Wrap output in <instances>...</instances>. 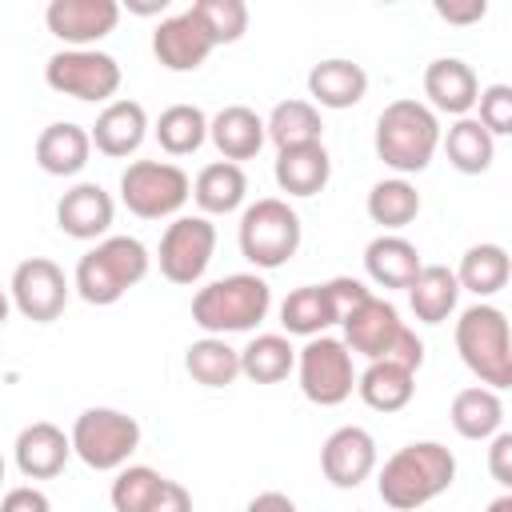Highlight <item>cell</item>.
I'll list each match as a JSON object with an SVG mask.
<instances>
[{"instance_id": "obj_1", "label": "cell", "mask_w": 512, "mask_h": 512, "mask_svg": "<svg viewBox=\"0 0 512 512\" xmlns=\"http://www.w3.org/2000/svg\"><path fill=\"white\" fill-rule=\"evenodd\" d=\"M452 480H456V456L440 440H412L384 460V468L376 476V492H380L384 508L416 512L428 500H436L440 492H448Z\"/></svg>"}, {"instance_id": "obj_2", "label": "cell", "mask_w": 512, "mask_h": 512, "mask_svg": "<svg viewBox=\"0 0 512 512\" xmlns=\"http://www.w3.org/2000/svg\"><path fill=\"white\" fill-rule=\"evenodd\" d=\"M440 116L424 104V100H392L380 116H376V132H372V148L376 156L400 172V176H412V172H424L440 148Z\"/></svg>"}, {"instance_id": "obj_3", "label": "cell", "mask_w": 512, "mask_h": 512, "mask_svg": "<svg viewBox=\"0 0 512 512\" xmlns=\"http://www.w3.org/2000/svg\"><path fill=\"white\" fill-rule=\"evenodd\" d=\"M148 268H152V256L136 236H104V240H96V248H88L76 260L72 288L84 304L108 308L128 288H136L148 276Z\"/></svg>"}, {"instance_id": "obj_4", "label": "cell", "mask_w": 512, "mask_h": 512, "mask_svg": "<svg viewBox=\"0 0 512 512\" xmlns=\"http://www.w3.org/2000/svg\"><path fill=\"white\" fill-rule=\"evenodd\" d=\"M272 308V288L256 272H232L224 280L204 284L192 296V324L204 328V336H228V332H252Z\"/></svg>"}, {"instance_id": "obj_5", "label": "cell", "mask_w": 512, "mask_h": 512, "mask_svg": "<svg viewBox=\"0 0 512 512\" xmlns=\"http://www.w3.org/2000/svg\"><path fill=\"white\" fill-rule=\"evenodd\" d=\"M456 352L464 360V368L492 392L512 384V332H508V316L480 300L472 308L460 312L456 320Z\"/></svg>"}, {"instance_id": "obj_6", "label": "cell", "mask_w": 512, "mask_h": 512, "mask_svg": "<svg viewBox=\"0 0 512 512\" xmlns=\"http://www.w3.org/2000/svg\"><path fill=\"white\" fill-rule=\"evenodd\" d=\"M240 256L264 272L284 268L304 240V224L296 216V208L280 196H260L240 212Z\"/></svg>"}, {"instance_id": "obj_7", "label": "cell", "mask_w": 512, "mask_h": 512, "mask_svg": "<svg viewBox=\"0 0 512 512\" xmlns=\"http://www.w3.org/2000/svg\"><path fill=\"white\" fill-rule=\"evenodd\" d=\"M192 196V180L172 160H132L120 172V200L140 220H176Z\"/></svg>"}, {"instance_id": "obj_8", "label": "cell", "mask_w": 512, "mask_h": 512, "mask_svg": "<svg viewBox=\"0 0 512 512\" xmlns=\"http://www.w3.org/2000/svg\"><path fill=\"white\" fill-rule=\"evenodd\" d=\"M68 440H72V456H80L88 468L116 472L140 448V424H136V416H128L120 408H84L76 416Z\"/></svg>"}, {"instance_id": "obj_9", "label": "cell", "mask_w": 512, "mask_h": 512, "mask_svg": "<svg viewBox=\"0 0 512 512\" xmlns=\"http://www.w3.org/2000/svg\"><path fill=\"white\" fill-rule=\"evenodd\" d=\"M120 64L100 48H60L44 64V84L84 104H112L120 92Z\"/></svg>"}, {"instance_id": "obj_10", "label": "cell", "mask_w": 512, "mask_h": 512, "mask_svg": "<svg viewBox=\"0 0 512 512\" xmlns=\"http://www.w3.org/2000/svg\"><path fill=\"white\" fill-rule=\"evenodd\" d=\"M296 376H300V392L320 404V408H336L352 396L356 388V368H352V352L344 348L340 336H312L300 352H296Z\"/></svg>"}, {"instance_id": "obj_11", "label": "cell", "mask_w": 512, "mask_h": 512, "mask_svg": "<svg viewBox=\"0 0 512 512\" xmlns=\"http://www.w3.org/2000/svg\"><path fill=\"white\" fill-rule=\"evenodd\" d=\"M216 252V224L208 216H176L160 236V276L172 284H200Z\"/></svg>"}, {"instance_id": "obj_12", "label": "cell", "mask_w": 512, "mask_h": 512, "mask_svg": "<svg viewBox=\"0 0 512 512\" xmlns=\"http://www.w3.org/2000/svg\"><path fill=\"white\" fill-rule=\"evenodd\" d=\"M8 296H12V308L32 320V324H52L60 320L68 296H72V284L64 276V268L48 256H28L16 264L12 280H8Z\"/></svg>"}, {"instance_id": "obj_13", "label": "cell", "mask_w": 512, "mask_h": 512, "mask_svg": "<svg viewBox=\"0 0 512 512\" xmlns=\"http://www.w3.org/2000/svg\"><path fill=\"white\" fill-rule=\"evenodd\" d=\"M44 24L56 40L68 48H92L120 24V4L116 0H52L44 8Z\"/></svg>"}, {"instance_id": "obj_14", "label": "cell", "mask_w": 512, "mask_h": 512, "mask_svg": "<svg viewBox=\"0 0 512 512\" xmlns=\"http://www.w3.org/2000/svg\"><path fill=\"white\" fill-rule=\"evenodd\" d=\"M340 328H344V348L352 352V356H364L368 364L372 360H388V352H392V344H396V336L404 332V320H400V312L384 300V296H368L360 308H352L344 320H340Z\"/></svg>"}, {"instance_id": "obj_15", "label": "cell", "mask_w": 512, "mask_h": 512, "mask_svg": "<svg viewBox=\"0 0 512 512\" xmlns=\"http://www.w3.org/2000/svg\"><path fill=\"white\" fill-rule=\"evenodd\" d=\"M320 472L332 488H360L376 472V440L360 424L336 428L320 448Z\"/></svg>"}, {"instance_id": "obj_16", "label": "cell", "mask_w": 512, "mask_h": 512, "mask_svg": "<svg viewBox=\"0 0 512 512\" xmlns=\"http://www.w3.org/2000/svg\"><path fill=\"white\" fill-rule=\"evenodd\" d=\"M212 48L216 44L208 40V32L192 16V8H184L176 16H164L156 24V32H152V56L168 72H196L212 56Z\"/></svg>"}, {"instance_id": "obj_17", "label": "cell", "mask_w": 512, "mask_h": 512, "mask_svg": "<svg viewBox=\"0 0 512 512\" xmlns=\"http://www.w3.org/2000/svg\"><path fill=\"white\" fill-rule=\"evenodd\" d=\"M112 220H116V204H112V196H108L100 184H92V180L72 184V188L56 200V228H60L64 236H72V240H104L108 228H112Z\"/></svg>"}, {"instance_id": "obj_18", "label": "cell", "mask_w": 512, "mask_h": 512, "mask_svg": "<svg viewBox=\"0 0 512 512\" xmlns=\"http://www.w3.org/2000/svg\"><path fill=\"white\" fill-rule=\"evenodd\" d=\"M148 128L152 124H148V112H144L140 100H112V104L100 108L96 124L88 128V140H92L96 152H104L112 160H124V156L140 152Z\"/></svg>"}, {"instance_id": "obj_19", "label": "cell", "mask_w": 512, "mask_h": 512, "mask_svg": "<svg viewBox=\"0 0 512 512\" xmlns=\"http://www.w3.org/2000/svg\"><path fill=\"white\" fill-rule=\"evenodd\" d=\"M424 96L432 112H448V116H472L476 96H480V80L472 72V64L456 60V56H440L424 68Z\"/></svg>"}, {"instance_id": "obj_20", "label": "cell", "mask_w": 512, "mask_h": 512, "mask_svg": "<svg viewBox=\"0 0 512 512\" xmlns=\"http://www.w3.org/2000/svg\"><path fill=\"white\" fill-rule=\"evenodd\" d=\"M12 452H16L20 476H28V480H52V476L64 472V464L72 456V440L52 420H32L28 428H20Z\"/></svg>"}, {"instance_id": "obj_21", "label": "cell", "mask_w": 512, "mask_h": 512, "mask_svg": "<svg viewBox=\"0 0 512 512\" xmlns=\"http://www.w3.org/2000/svg\"><path fill=\"white\" fill-rule=\"evenodd\" d=\"M208 140H212L216 152H220L224 160H232V164L252 160V156L264 148V140H268L264 116L252 112L248 104H228V108H220V112L208 120Z\"/></svg>"}, {"instance_id": "obj_22", "label": "cell", "mask_w": 512, "mask_h": 512, "mask_svg": "<svg viewBox=\"0 0 512 512\" xmlns=\"http://www.w3.org/2000/svg\"><path fill=\"white\" fill-rule=\"evenodd\" d=\"M368 92V72L356 64V60H344V56H332V60H320L312 64L308 72V96L316 108H356Z\"/></svg>"}, {"instance_id": "obj_23", "label": "cell", "mask_w": 512, "mask_h": 512, "mask_svg": "<svg viewBox=\"0 0 512 512\" xmlns=\"http://www.w3.org/2000/svg\"><path fill=\"white\" fill-rule=\"evenodd\" d=\"M420 252L412 240L396 236V232H380L376 240H368L364 248V272L376 288H408L420 272Z\"/></svg>"}, {"instance_id": "obj_24", "label": "cell", "mask_w": 512, "mask_h": 512, "mask_svg": "<svg viewBox=\"0 0 512 512\" xmlns=\"http://www.w3.org/2000/svg\"><path fill=\"white\" fill-rule=\"evenodd\" d=\"M272 172H276L280 192H288V196H316V192H324V184L332 176V156H328L324 140L320 144L280 148Z\"/></svg>"}, {"instance_id": "obj_25", "label": "cell", "mask_w": 512, "mask_h": 512, "mask_svg": "<svg viewBox=\"0 0 512 512\" xmlns=\"http://www.w3.org/2000/svg\"><path fill=\"white\" fill-rule=\"evenodd\" d=\"M88 156H92L88 128H80L72 120H56L36 136V164L48 176H76V172H84Z\"/></svg>"}, {"instance_id": "obj_26", "label": "cell", "mask_w": 512, "mask_h": 512, "mask_svg": "<svg viewBox=\"0 0 512 512\" xmlns=\"http://www.w3.org/2000/svg\"><path fill=\"white\" fill-rule=\"evenodd\" d=\"M404 292H408V308L420 324H444L460 300V284L448 264H420L416 280Z\"/></svg>"}, {"instance_id": "obj_27", "label": "cell", "mask_w": 512, "mask_h": 512, "mask_svg": "<svg viewBox=\"0 0 512 512\" xmlns=\"http://www.w3.org/2000/svg\"><path fill=\"white\" fill-rule=\"evenodd\" d=\"M244 196H248V176L232 160L204 164L192 180V200H196L200 216H228L244 204Z\"/></svg>"}, {"instance_id": "obj_28", "label": "cell", "mask_w": 512, "mask_h": 512, "mask_svg": "<svg viewBox=\"0 0 512 512\" xmlns=\"http://www.w3.org/2000/svg\"><path fill=\"white\" fill-rule=\"evenodd\" d=\"M448 420H452L456 436H464V440H492L504 424V400H500V392H492L484 384L460 388L452 396Z\"/></svg>"}, {"instance_id": "obj_29", "label": "cell", "mask_w": 512, "mask_h": 512, "mask_svg": "<svg viewBox=\"0 0 512 512\" xmlns=\"http://www.w3.org/2000/svg\"><path fill=\"white\" fill-rule=\"evenodd\" d=\"M356 392L372 412H400L416 396V372H408L392 360H372L356 376Z\"/></svg>"}, {"instance_id": "obj_30", "label": "cell", "mask_w": 512, "mask_h": 512, "mask_svg": "<svg viewBox=\"0 0 512 512\" xmlns=\"http://www.w3.org/2000/svg\"><path fill=\"white\" fill-rule=\"evenodd\" d=\"M440 148L448 156V164L464 176H480L492 168L496 160V140L476 124V116H460L452 120L448 132H440Z\"/></svg>"}, {"instance_id": "obj_31", "label": "cell", "mask_w": 512, "mask_h": 512, "mask_svg": "<svg viewBox=\"0 0 512 512\" xmlns=\"http://www.w3.org/2000/svg\"><path fill=\"white\" fill-rule=\"evenodd\" d=\"M512 276V260L504 252V244H472L464 256H460V268H456V284L460 292H472L480 300L496 296Z\"/></svg>"}, {"instance_id": "obj_32", "label": "cell", "mask_w": 512, "mask_h": 512, "mask_svg": "<svg viewBox=\"0 0 512 512\" xmlns=\"http://www.w3.org/2000/svg\"><path fill=\"white\" fill-rule=\"evenodd\" d=\"M296 368V348L284 332H260L240 348V376L252 384H280Z\"/></svg>"}, {"instance_id": "obj_33", "label": "cell", "mask_w": 512, "mask_h": 512, "mask_svg": "<svg viewBox=\"0 0 512 512\" xmlns=\"http://www.w3.org/2000/svg\"><path fill=\"white\" fill-rule=\"evenodd\" d=\"M280 324H284V336H304V340L324 336L336 324L324 284H300V288H292L284 296V304H280Z\"/></svg>"}, {"instance_id": "obj_34", "label": "cell", "mask_w": 512, "mask_h": 512, "mask_svg": "<svg viewBox=\"0 0 512 512\" xmlns=\"http://www.w3.org/2000/svg\"><path fill=\"white\" fill-rule=\"evenodd\" d=\"M264 132L280 152V148H296V144H320L324 140V120H320V108L312 100H280L268 112Z\"/></svg>"}, {"instance_id": "obj_35", "label": "cell", "mask_w": 512, "mask_h": 512, "mask_svg": "<svg viewBox=\"0 0 512 512\" xmlns=\"http://www.w3.org/2000/svg\"><path fill=\"white\" fill-rule=\"evenodd\" d=\"M184 368L204 388H228L240 376V348H232L224 336H200L188 344Z\"/></svg>"}, {"instance_id": "obj_36", "label": "cell", "mask_w": 512, "mask_h": 512, "mask_svg": "<svg viewBox=\"0 0 512 512\" xmlns=\"http://www.w3.org/2000/svg\"><path fill=\"white\" fill-rule=\"evenodd\" d=\"M368 220L380 224L384 232H396V228H408L416 216H420V192L416 184H408L404 176H392V180H376L368 200Z\"/></svg>"}, {"instance_id": "obj_37", "label": "cell", "mask_w": 512, "mask_h": 512, "mask_svg": "<svg viewBox=\"0 0 512 512\" xmlns=\"http://www.w3.org/2000/svg\"><path fill=\"white\" fill-rule=\"evenodd\" d=\"M152 136L168 156H192L208 140V116L196 104H172L152 124Z\"/></svg>"}, {"instance_id": "obj_38", "label": "cell", "mask_w": 512, "mask_h": 512, "mask_svg": "<svg viewBox=\"0 0 512 512\" xmlns=\"http://www.w3.org/2000/svg\"><path fill=\"white\" fill-rule=\"evenodd\" d=\"M192 16L200 20V28L208 32V40L220 44H236L248 32V4L244 0H196Z\"/></svg>"}, {"instance_id": "obj_39", "label": "cell", "mask_w": 512, "mask_h": 512, "mask_svg": "<svg viewBox=\"0 0 512 512\" xmlns=\"http://www.w3.org/2000/svg\"><path fill=\"white\" fill-rule=\"evenodd\" d=\"M160 472L148 468V464H124L116 468V480L108 488V500H112V512H144L152 492L160 488Z\"/></svg>"}, {"instance_id": "obj_40", "label": "cell", "mask_w": 512, "mask_h": 512, "mask_svg": "<svg viewBox=\"0 0 512 512\" xmlns=\"http://www.w3.org/2000/svg\"><path fill=\"white\" fill-rule=\"evenodd\" d=\"M476 108H480L476 124H480L492 140L512 132V88H508V84H488V88H480Z\"/></svg>"}, {"instance_id": "obj_41", "label": "cell", "mask_w": 512, "mask_h": 512, "mask_svg": "<svg viewBox=\"0 0 512 512\" xmlns=\"http://www.w3.org/2000/svg\"><path fill=\"white\" fill-rule=\"evenodd\" d=\"M324 292H328V304H332L336 324H340L352 308H360V304L372 296V288H364V284L352 280V276H332V280H324Z\"/></svg>"}, {"instance_id": "obj_42", "label": "cell", "mask_w": 512, "mask_h": 512, "mask_svg": "<svg viewBox=\"0 0 512 512\" xmlns=\"http://www.w3.org/2000/svg\"><path fill=\"white\" fill-rule=\"evenodd\" d=\"M488 472L504 492H512V432H504V428L488 444Z\"/></svg>"}, {"instance_id": "obj_43", "label": "cell", "mask_w": 512, "mask_h": 512, "mask_svg": "<svg viewBox=\"0 0 512 512\" xmlns=\"http://www.w3.org/2000/svg\"><path fill=\"white\" fill-rule=\"evenodd\" d=\"M144 512H192V496H188V488L184 484H176V480H160V488L152 492V500H148V508Z\"/></svg>"}, {"instance_id": "obj_44", "label": "cell", "mask_w": 512, "mask_h": 512, "mask_svg": "<svg viewBox=\"0 0 512 512\" xmlns=\"http://www.w3.org/2000/svg\"><path fill=\"white\" fill-rule=\"evenodd\" d=\"M0 512H52V500H48L40 488L20 484V488H12V492L0 500Z\"/></svg>"}, {"instance_id": "obj_45", "label": "cell", "mask_w": 512, "mask_h": 512, "mask_svg": "<svg viewBox=\"0 0 512 512\" xmlns=\"http://www.w3.org/2000/svg\"><path fill=\"white\" fill-rule=\"evenodd\" d=\"M432 8H436V16L448 20V24H476V20L488 16V4H484V0H464V4H452V0L444 4V0H436Z\"/></svg>"}, {"instance_id": "obj_46", "label": "cell", "mask_w": 512, "mask_h": 512, "mask_svg": "<svg viewBox=\"0 0 512 512\" xmlns=\"http://www.w3.org/2000/svg\"><path fill=\"white\" fill-rule=\"evenodd\" d=\"M244 512H300V508H296V500L284 496V492H260V496L248 500Z\"/></svg>"}, {"instance_id": "obj_47", "label": "cell", "mask_w": 512, "mask_h": 512, "mask_svg": "<svg viewBox=\"0 0 512 512\" xmlns=\"http://www.w3.org/2000/svg\"><path fill=\"white\" fill-rule=\"evenodd\" d=\"M164 8H168V0H144V4L128 0V12H140V16H156V12H164Z\"/></svg>"}, {"instance_id": "obj_48", "label": "cell", "mask_w": 512, "mask_h": 512, "mask_svg": "<svg viewBox=\"0 0 512 512\" xmlns=\"http://www.w3.org/2000/svg\"><path fill=\"white\" fill-rule=\"evenodd\" d=\"M488 512H512V492H500L496 500H488Z\"/></svg>"}, {"instance_id": "obj_49", "label": "cell", "mask_w": 512, "mask_h": 512, "mask_svg": "<svg viewBox=\"0 0 512 512\" xmlns=\"http://www.w3.org/2000/svg\"><path fill=\"white\" fill-rule=\"evenodd\" d=\"M8 312H12V296H8V288L0 284V328L8 324Z\"/></svg>"}, {"instance_id": "obj_50", "label": "cell", "mask_w": 512, "mask_h": 512, "mask_svg": "<svg viewBox=\"0 0 512 512\" xmlns=\"http://www.w3.org/2000/svg\"><path fill=\"white\" fill-rule=\"evenodd\" d=\"M0 480H4V456H0Z\"/></svg>"}]
</instances>
